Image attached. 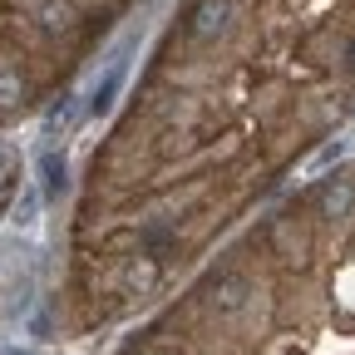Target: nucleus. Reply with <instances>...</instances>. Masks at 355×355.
<instances>
[{
    "mask_svg": "<svg viewBox=\"0 0 355 355\" xmlns=\"http://www.w3.org/2000/svg\"><path fill=\"white\" fill-rule=\"evenodd\" d=\"M311 202L321 207V217H350L355 212V178L350 173H336V178H321Z\"/></svg>",
    "mask_w": 355,
    "mask_h": 355,
    "instance_id": "nucleus-1",
    "label": "nucleus"
},
{
    "mask_svg": "<svg viewBox=\"0 0 355 355\" xmlns=\"http://www.w3.org/2000/svg\"><path fill=\"white\" fill-rule=\"evenodd\" d=\"M183 20H188L193 40H217L227 30V20H232V0H193Z\"/></svg>",
    "mask_w": 355,
    "mask_h": 355,
    "instance_id": "nucleus-2",
    "label": "nucleus"
},
{
    "mask_svg": "<svg viewBox=\"0 0 355 355\" xmlns=\"http://www.w3.org/2000/svg\"><path fill=\"white\" fill-rule=\"evenodd\" d=\"M247 301H252V277H242V272H222L207 286V306L217 311V316H237Z\"/></svg>",
    "mask_w": 355,
    "mask_h": 355,
    "instance_id": "nucleus-3",
    "label": "nucleus"
},
{
    "mask_svg": "<svg viewBox=\"0 0 355 355\" xmlns=\"http://www.w3.org/2000/svg\"><path fill=\"white\" fill-rule=\"evenodd\" d=\"M158 277H163L158 257L139 252V257H128V266H123V291H128V296H148V291L158 286Z\"/></svg>",
    "mask_w": 355,
    "mask_h": 355,
    "instance_id": "nucleus-4",
    "label": "nucleus"
},
{
    "mask_svg": "<svg viewBox=\"0 0 355 355\" xmlns=\"http://www.w3.org/2000/svg\"><path fill=\"white\" fill-rule=\"evenodd\" d=\"M35 20H40L44 35H69L79 25V6L74 0H44V6L35 10Z\"/></svg>",
    "mask_w": 355,
    "mask_h": 355,
    "instance_id": "nucleus-5",
    "label": "nucleus"
},
{
    "mask_svg": "<svg viewBox=\"0 0 355 355\" xmlns=\"http://www.w3.org/2000/svg\"><path fill=\"white\" fill-rule=\"evenodd\" d=\"M40 173H44V193H50V198H64L69 193V173H64V158L60 153H40Z\"/></svg>",
    "mask_w": 355,
    "mask_h": 355,
    "instance_id": "nucleus-6",
    "label": "nucleus"
},
{
    "mask_svg": "<svg viewBox=\"0 0 355 355\" xmlns=\"http://www.w3.org/2000/svg\"><path fill=\"white\" fill-rule=\"evenodd\" d=\"M15 104H25V79L20 69H0V114H10Z\"/></svg>",
    "mask_w": 355,
    "mask_h": 355,
    "instance_id": "nucleus-7",
    "label": "nucleus"
},
{
    "mask_svg": "<svg viewBox=\"0 0 355 355\" xmlns=\"http://www.w3.org/2000/svg\"><path fill=\"white\" fill-rule=\"evenodd\" d=\"M272 242H277L286 257H296V247H301V227H296V217H272Z\"/></svg>",
    "mask_w": 355,
    "mask_h": 355,
    "instance_id": "nucleus-8",
    "label": "nucleus"
},
{
    "mask_svg": "<svg viewBox=\"0 0 355 355\" xmlns=\"http://www.w3.org/2000/svg\"><path fill=\"white\" fill-rule=\"evenodd\" d=\"M35 212H40V193H35V188H25V193L15 198V217H10V222H15V227H30Z\"/></svg>",
    "mask_w": 355,
    "mask_h": 355,
    "instance_id": "nucleus-9",
    "label": "nucleus"
},
{
    "mask_svg": "<svg viewBox=\"0 0 355 355\" xmlns=\"http://www.w3.org/2000/svg\"><path fill=\"white\" fill-rule=\"evenodd\" d=\"M15 178H20V168H15L10 158H0V198H6V193L15 188Z\"/></svg>",
    "mask_w": 355,
    "mask_h": 355,
    "instance_id": "nucleus-10",
    "label": "nucleus"
},
{
    "mask_svg": "<svg viewBox=\"0 0 355 355\" xmlns=\"http://www.w3.org/2000/svg\"><path fill=\"white\" fill-rule=\"evenodd\" d=\"M6 355H35V350H15V345H10V350H6Z\"/></svg>",
    "mask_w": 355,
    "mask_h": 355,
    "instance_id": "nucleus-11",
    "label": "nucleus"
},
{
    "mask_svg": "<svg viewBox=\"0 0 355 355\" xmlns=\"http://www.w3.org/2000/svg\"><path fill=\"white\" fill-rule=\"evenodd\" d=\"M139 355H173V350H139Z\"/></svg>",
    "mask_w": 355,
    "mask_h": 355,
    "instance_id": "nucleus-12",
    "label": "nucleus"
},
{
    "mask_svg": "<svg viewBox=\"0 0 355 355\" xmlns=\"http://www.w3.org/2000/svg\"><path fill=\"white\" fill-rule=\"evenodd\" d=\"M0 158H6V153H0Z\"/></svg>",
    "mask_w": 355,
    "mask_h": 355,
    "instance_id": "nucleus-13",
    "label": "nucleus"
}]
</instances>
